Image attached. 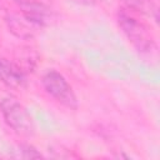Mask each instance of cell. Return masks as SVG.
<instances>
[{"mask_svg": "<svg viewBox=\"0 0 160 160\" xmlns=\"http://www.w3.org/2000/svg\"><path fill=\"white\" fill-rule=\"evenodd\" d=\"M118 21L122 32L140 52H150L154 50L155 41L152 34L144 21L139 20L132 12H129L128 10H121L119 12Z\"/></svg>", "mask_w": 160, "mask_h": 160, "instance_id": "cell-1", "label": "cell"}, {"mask_svg": "<svg viewBox=\"0 0 160 160\" xmlns=\"http://www.w3.org/2000/svg\"><path fill=\"white\" fill-rule=\"evenodd\" d=\"M0 111L6 124L18 134L22 136H32L35 126L30 114L14 98L6 96L0 100Z\"/></svg>", "mask_w": 160, "mask_h": 160, "instance_id": "cell-2", "label": "cell"}, {"mask_svg": "<svg viewBox=\"0 0 160 160\" xmlns=\"http://www.w3.org/2000/svg\"><path fill=\"white\" fill-rule=\"evenodd\" d=\"M41 81L45 91L56 101L72 110L78 108V100L72 91V88L60 72L50 70L42 76Z\"/></svg>", "mask_w": 160, "mask_h": 160, "instance_id": "cell-3", "label": "cell"}, {"mask_svg": "<svg viewBox=\"0 0 160 160\" xmlns=\"http://www.w3.org/2000/svg\"><path fill=\"white\" fill-rule=\"evenodd\" d=\"M24 18L34 25H48L52 20V10L45 0H15Z\"/></svg>", "mask_w": 160, "mask_h": 160, "instance_id": "cell-4", "label": "cell"}, {"mask_svg": "<svg viewBox=\"0 0 160 160\" xmlns=\"http://www.w3.org/2000/svg\"><path fill=\"white\" fill-rule=\"evenodd\" d=\"M0 81L11 89H22L26 85V78L20 66L6 59H0Z\"/></svg>", "mask_w": 160, "mask_h": 160, "instance_id": "cell-5", "label": "cell"}, {"mask_svg": "<svg viewBox=\"0 0 160 160\" xmlns=\"http://www.w3.org/2000/svg\"><path fill=\"white\" fill-rule=\"evenodd\" d=\"M28 22H30V21L26 19L21 20L15 15H8L6 16V24L10 29V31L21 39H30L34 35V29Z\"/></svg>", "mask_w": 160, "mask_h": 160, "instance_id": "cell-6", "label": "cell"}, {"mask_svg": "<svg viewBox=\"0 0 160 160\" xmlns=\"http://www.w3.org/2000/svg\"><path fill=\"white\" fill-rule=\"evenodd\" d=\"M129 10L131 11H138L146 14L149 16H154L158 20V9L152 0H122Z\"/></svg>", "mask_w": 160, "mask_h": 160, "instance_id": "cell-7", "label": "cell"}, {"mask_svg": "<svg viewBox=\"0 0 160 160\" xmlns=\"http://www.w3.org/2000/svg\"><path fill=\"white\" fill-rule=\"evenodd\" d=\"M78 1L82 2V4H95V2H98V1H101V0H78Z\"/></svg>", "mask_w": 160, "mask_h": 160, "instance_id": "cell-8", "label": "cell"}]
</instances>
